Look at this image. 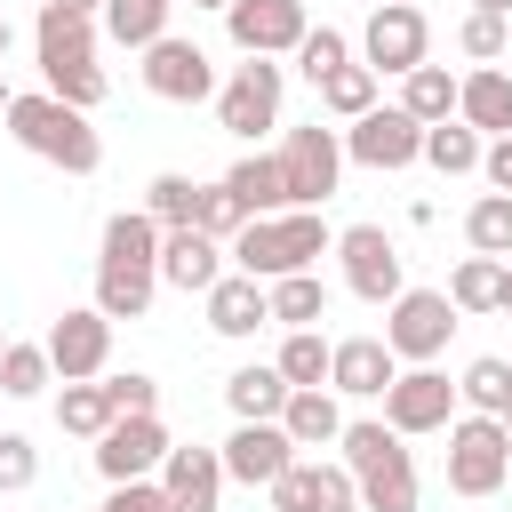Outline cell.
I'll list each match as a JSON object with an SVG mask.
<instances>
[{
  "label": "cell",
  "instance_id": "6da1fadb",
  "mask_svg": "<svg viewBox=\"0 0 512 512\" xmlns=\"http://www.w3.org/2000/svg\"><path fill=\"white\" fill-rule=\"evenodd\" d=\"M160 224L144 208H120L104 224V256H96V312L104 320H144L152 312V280H160Z\"/></svg>",
  "mask_w": 512,
  "mask_h": 512
},
{
  "label": "cell",
  "instance_id": "7a4b0ae2",
  "mask_svg": "<svg viewBox=\"0 0 512 512\" xmlns=\"http://www.w3.org/2000/svg\"><path fill=\"white\" fill-rule=\"evenodd\" d=\"M320 256H336V232L320 224V208H288V216H256L240 240H232V272L248 280H288V272H312Z\"/></svg>",
  "mask_w": 512,
  "mask_h": 512
},
{
  "label": "cell",
  "instance_id": "3957f363",
  "mask_svg": "<svg viewBox=\"0 0 512 512\" xmlns=\"http://www.w3.org/2000/svg\"><path fill=\"white\" fill-rule=\"evenodd\" d=\"M336 448H344L336 464L360 480V512H416V456H408V440H400L384 416L344 424Z\"/></svg>",
  "mask_w": 512,
  "mask_h": 512
},
{
  "label": "cell",
  "instance_id": "277c9868",
  "mask_svg": "<svg viewBox=\"0 0 512 512\" xmlns=\"http://www.w3.org/2000/svg\"><path fill=\"white\" fill-rule=\"evenodd\" d=\"M8 136H16L24 152L56 160L64 176H96V168H104V136L88 128V112H80V104H64V96H48V88L8 104Z\"/></svg>",
  "mask_w": 512,
  "mask_h": 512
},
{
  "label": "cell",
  "instance_id": "5b68a950",
  "mask_svg": "<svg viewBox=\"0 0 512 512\" xmlns=\"http://www.w3.org/2000/svg\"><path fill=\"white\" fill-rule=\"evenodd\" d=\"M32 40H40V80H48V96H64V104L96 112V104H104V72H96V16L40 8Z\"/></svg>",
  "mask_w": 512,
  "mask_h": 512
},
{
  "label": "cell",
  "instance_id": "8992f818",
  "mask_svg": "<svg viewBox=\"0 0 512 512\" xmlns=\"http://www.w3.org/2000/svg\"><path fill=\"white\" fill-rule=\"evenodd\" d=\"M392 320H384V344H392V360H408V368H432L440 352H448V336H456V304H448V288H400L392 304H384Z\"/></svg>",
  "mask_w": 512,
  "mask_h": 512
},
{
  "label": "cell",
  "instance_id": "52a82bcc",
  "mask_svg": "<svg viewBox=\"0 0 512 512\" xmlns=\"http://www.w3.org/2000/svg\"><path fill=\"white\" fill-rule=\"evenodd\" d=\"M512 480V432L504 416H456L448 424V488L456 496H496Z\"/></svg>",
  "mask_w": 512,
  "mask_h": 512
},
{
  "label": "cell",
  "instance_id": "ba28073f",
  "mask_svg": "<svg viewBox=\"0 0 512 512\" xmlns=\"http://www.w3.org/2000/svg\"><path fill=\"white\" fill-rule=\"evenodd\" d=\"M280 176H288V208H320L336 184H344V136L304 120L280 136Z\"/></svg>",
  "mask_w": 512,
  "mask_h": 512
},
{
  "label": "cell",
  "instance_id": "9c48e42d",
  "mask_svg": "<svg viewBox=\"0 0 512 512\" xmlns=\"http://www.w3.org/2000/svg\"><path fill=\"white\" fill-rule=\"evenodd\" d=\"M336 256H344V288L360 296V304H392L408 280H400V248H392V232L384 224H344L336 232Z\"/></svg>",
  "mask_w": 512,
  "mask_h": 512
},
{
  "label": "cell",
  "instance_id": "30bf717a",
  "mask_svg": "<svg viewBox=\"0 0 512 512\" xmlns=\"http://www.w3.org/2000/svg\"><path fill=\"white\" fill-rule=\"evenodd\" d=\"M456 384L440 376V368H400L392 376V392H384V424L400 432V440H416V432H448L456 424Z\"/></svg>",
  "mask_w": 512,
  "mask_h": 512
},
{
  "label": "cell",
  "instance_id": "8fae6325",
  "mask_svg": "<svg viewBox=\"0 0 512 512\" xmlns=\"http://www.w3.org/2000/svg\"><path fill=\"white\" fill-rule=\"evenodd\" d=\"M224 32H232L240 56H296L312 24H304V0H232Z\"/></svg>",
  "mask_w": 512,
  "mask_h": 512
},
{
  "label": "cell",
  "instance_id": "7c38bea8",
  "mask_svg": "<svg viewBox=\"0 0 512 512\" xmlns=\"http://www.w3.org/2000/svg\"><path fill=\"white\" fill-rule=\"evenodd\" d=\"M280 120V64L272 56H248L224 88H216V128H232V136H264Z\"/></svg>",
  "mask_w": 512,
  "mask_h": 512
},
{
  "label": "cell",
  "instance_id": "4fadbf2b",
  "mask_svg": "<svg viewBox=\"0 0 512 512\" xmlns=\"http://www.w3.org/2000/svg\"><path fill=\"white\" fill-rule=\"evenodd\" d=\"M360 48H368V72L384 80V72H416L424 64V48H432V24H424V8H408V0H392V8H376L368 16V32H360Z\"/></svg>",
  "mask_w": 512,
  "mask_h": 512
},
{
  "label": "cell",
  "instance_id": "5bb4252c",
  "mask_svg": "<svg viewBox=\"0 0 512 512\" xmlns=\"http://www.w3.org/2000/svg\"><path fill=\"white\" fill-rule=\"evenodd\" d=\"M144 88L160 96V104H200V96H216V64H208V48L200 40H152L144 48Z\"/></svg>",
  "mask_w": 512,
  "mask_h": 512
},
{
  "label": "cell",
  "instance_id": "9a60e30c",
  "mask_svg": "<svg viewBox=\"0 0 512 512\" xmlns=\"http://www.w3.org/2000/svg\"><path fill=\"white\" fill-rule=\"evenodd\" d=\"M264 496H272V512H360V480L344 464H312V456H296Z\"/></svg>",
  "mask_w": 512,
  "mask_h": 512
},
{
  "label": "cell",
  "instance_id": "2e32d148",
  "mask_svg": "<svg viewBox=\"0 0 512 512\" xmlns=\"http://www.w3.org/2000/svg\"><path fill=\"white\" fill-rule=\"evenodd\" d=\"M344 160H360V168H408V160H424V128L400 104H376L368 120L344 128Z\"/></svg>",
  "mask_w": 512,
  "mask_h": 512
},
{
  "label": "cell",
  "instance_id": "e0dca14e",
  "mask_svg": "<svg viewBox=\"0 0 512 512\" xmlns=\"http://www.w3.org/2000/svg\"><path fill=\"white\" fill-rule=\"evenodd\" d=\"M48 360H56V376H64V384H96V376H104V360H112V320H104L96 304L64 312V320L48 328Z\"/></svg>",
  "mask_w": 512,
  "mask_h": 512
},
{
  "label": "cell",
  "instance_id": "ac0fdd59",
  "mask_svg": "<svg viewBox=\"0 0 512 512\" xmlns=\"http://www.w3.org/2000/svg\"><path fill=\"white\" fill-rule=\"evenodd\" d=\"M168 448H176V440H168L160 416H120V424L96 440V472H104L112 488H128V480H144L152 464H168Z\"/></svg>",
  "mask_w": 512,
  "mask_h": 512
},
{
  "label": "cell",
  "instance_id": "d6986e66",
  "mask_svg": "<svg viewBox=\"0 0 512 512\" xmlns=\"http://www.w3.org/2000/svg\"><path fill=\"white\" fill-rule=\"evenodd\" d=\"M392 376H400V360H392L384 336H344L336 360H328V392H344V400H384Z\"/></svg>",
  "mask_w": 512,
  "mask_h": 512
},
{
  "label": "cell",
  "instance_id": "ffe728a7",
  "mask_svg": "<svg viewBox=\"0 0 512 512\" xmlns=\"http://www.w3.org/2000/svg\"><path fill=\"white\" fill-rule=\"evenodd\" d=\"M216 456H224V480H248V488H272V480H280V472L296 464V440H288L280 424H240V432H232V440H224Z\"/></svg>",
  "mask_w": 512,
  "mask_h": 512
},
{
  "label": "cell",
  "instance_id": "44dd1931",
  "mask_svg": "<svg viewBox=\"0 0 512 512\" xmlns=\"http://www.w3.org/2000/svg\"><path fill=\"white\" fill-rule=\"evenodd\" d=\"M160 496H168V512H216V496H224V456H216V448H168Z\"/></svg>",
  "mask_w": 512,
  "mask_h": 512
},
{
  "label": "cell",
  "instance_id": "7402d4cb",
  "mask_svg": "<svg viewBox=\"0 0 512 512\" xmlns=\"http://www.w3.org/2000/svg\"><path fill=\"white\" fill-rule=\"evenodd\" d=\"M200 304H208V328H216V336H256V328H272V288L248 280V272H224Z\"/></svg>",
  "mask_w": 512,
  "mask_h": 512
},
{
  "label": "cell",
  "instance_id": "603a6c76",
  "mask_svg": "<svg viewBox=\"0 0 512 512\" xmlns=\"http://www.w3.org/2000/svg\"><path fill=\"white\" fill-rule=\"evenodd\" d=\"M160 280L184 288V296H208V288L224 280V240H208V232H168V240H160Z\"/></svg>",
  "mask_w": 512,
  "mask_h": 512
},
{
  "label": "cell",
  "instance_id": "cb8c5ba5",
  "mask_svg": "<svg viewBox=\"0 0 512 512\" xmlns=\"http://www.w3.org/2000/svg\"><path fill=\"white\" fill-rule=\"evenodd\" d=\"M224 192L248 208V224H256V216H288V176H280V152H248V160H232Z\"/></svg>",
  "mask_w": 512,
  "mask_h": 512
},
{
  "label": "cell",
  "instance_id": "d4e9b609",
  "mask_svg": "<svg viewBox=\"0 0 512 512\" xmlns=\"http://www.w3.org/2000/svg\"><path fill=\"white\" fill-rule=\"evenodd\" d=\"M280 432L296 440V456H304V448H328V440H344V408H336V392H328V384H312V392H288V408H280Z\"/></svg>",
  "mask_w": 512,
  "mask_h": 512
},
{
  "label": "cell",
  "instance_id": "484cf974",
  "mask_svg": "<svg viewBox=\"0 0 512 512\" xmlns=\"http://www.w3.org/2000/svg\"><path fill=\"white\" fill-rule=\"evenodd\" d=\"M456 120L480 128V136H512V80H504L496 64H480V72L464 80V96H456Z\"/></svg>",
  "mask_w": 512,
  "mask_h": 512
},
{
  "label": "cell",
  "instance_id": "4316f807",
  "mask_svg": "<svg viewBox=\"0 0 512 512\" xmlns=\"http://www.w3.org/2000/svg\"><path fill=\"white\" fill-rule=\"evenodd\" d=\"M456 96H464V80H456L448 64H416L408 88H400V112H408L416 128H440V120H456Z\"/></svg>",
  "mask_w": 512,
  "mask_h": 512
},
{
  "label": "cell",
  "instance_id": "83f0119b",
  "mask_svg": "<svg viewBox=\"0 0 512 512\" xmlns=\"http://www.w3.org/2000/svg\"><path fill=\"white\" fill-rule=\"evenodd\" d=\"M224 400H232L240 424H280V408H288V376H280V368H232V376H224Z\"/></svg>",
  "mask_w": 512,
  "mask_h": 512
},
{
  "label": "cell",
  "instance_id": "f1b7e54d",
  "mask_svg": "<svg viewBox=\"0 0 512 512\" xmlns=\"http://www.w3.org/2000/svg\"><path fill=\"white\" fill-rule=\"evenodd\" d=\"M200 200H208V184H192V176H152L144 184V216L160 232H200Z\"/></svg>",
  "mask_w": 512,
  "mask_h": 512
},
{
  "label": "cell",
  "instance_id": "f546056e",
  "mask_svg": "<svg viewBox=\"0 0 512 512\" xmlns=\"http://www.w3.org/2000/svg\"><path fill=\"white\" fill-rule=\"evenodd\" d=\"M168 8L176 0H104L96 16H104V32L120 48H152V40H168Z\"/></svg>",
  "mask_w": 512,
  "mask_h": 512
},
{
  "label": "cell",
  "instance_id": "4dcf8cb0",
  "mask_svg": "<svg viewBox=\"0 0 512 512\" xmlns=\"http://www.w3.org/2000/svg\"><path fill=\"white\" fill-rule=\"evenodd\" d=\"M328 360H336V344L320 336V328H288V344H280V376H288V392H312V384H328Z\"/></svg>",
  "mask_w": 512,
  "mask_h": 512
},
{
  "label": "cell",
  "instance_id": "1f68e13d",
  "mask_svg": "<svg viewBox=\"0 0 512 512\" xmlns=\"http://www.w3.org/2000/svg\"><path fill=\"white\" fill-rule=\"evenodd\" d=\"M56 424L80 432V440H104V432L120 424V408H112L104 384H64V392H56Z\"/></svg>",
  "mask_w": 512,
  "mask_h": 512
},
{
  "label": "cell",
  "instance_id": "d6a6232c",
  "mask_svg": "<svg viewBox=\"0 0 512 512\" xmlns=\"http://www.w3.org/2000/svg\"><path fill=\"white\" fill-rule=\"evenodd\" d=\"M464 240H472V256H504L512 264V192H480L464 208Z\"/></svg>",
  "mask_w": 512,
  "mask_h": 512
},
{
  "label": "cell",
  "instance_id": "836d02e7",
  "mask_svg": "<svg viewBox=\"0 0 512 512\" xmlns=\"http://www.w3.org/2000/svg\"><path fill=\"white\" fill-rule=\"evenodd\" d=\"M424 160H432L440 176H472V168L488 160V144H480V128H464V120H440V128H424Z\"/></svg>",
  "mask_w": 512,
  "mask_h": 512
},
{
  "label": "cell",
  "instance_id": "e575fe53",
  "mask_svg": "<svg viewBox=\"0 0 512 512\" xmlns=\"http://www.w3.org/2000/svg\"><path fill=\"white\" fill-rule=\"evenodd\" d=\"M448 304L456 312H496L504 304V256H464L456 280H448Z\"/></svg>",
  "mask_w": 512,
  "mask_h": 512
},
{
  "label": "cell",
  "instance_id": "d590c367",
  "mask_svg": "<svg viewBox=\"0 0 512 512\" xmlns=\"http://www.w3.org/2000/svg\"><path fill=\"white\" fill-rule=\"evenodd\" d=\"M456 400H464L472 416H504V408H512V360H496V352L472 360V368L456 376Z\"/></svg>",
  "mask_w": 512,
  "mask_h": 512
},
{
  "label": "cell",
  "instance_id": "8d00e7d4",
  "mask_svg": "<svg viewBox=\"0 0 512 512\" xmlns=\"http://www.w3.org/2000/svg\"><path fill=\"white\" fill-rule=\"evenodd\" d=\"M320 112H328V120H368V112H376V72H368V64L328 72V80H320Z\"/></svg>",
  "mask_w": 512,
  "mask_h": 512
},
{
  "label": "cell",
  "instance_id": "74e56055",
  "mask_svg": "<svg viewBox=\"0 0 512 512\" xmlns=\"http://www.w3.org/2000/svg\"><path fill=\"white\" fill-rule=\"evenodd\" d=\"M320 312H328L320 272H288V280H272V320H280V328H312Z\"/></svg>",
  "mask_w": 512,
  "mask_h": 512
},
{
  "label": "cell",
  "instance_id": "f35d334b",
  "mask_svg": "<svg viewBox=\"0 0 512 512\" xmlns=\"http://www.w3.org/2000/svg\"><path fill=\"white\" fill-rule=\"evenodd\" d=\"M48 384H56L48 344H8V360H0V392H8V400H32V392H48Z\"/></svg>",
  "mask_w": 512,
  "mask_h": 512
},
{
  "label": "cell",
  "instance_id": "ab89813d",
  "mask_svg": "<svg viewBox=\"0 0 512 512\" xmlns=\"http://www.w3.org/2000/svg\"><path fill=\"white\" fill-rule=\"evenodd\" d=\"M456 48H464L472 64H496V56L512 48V16H480V8H472V16L456 24Z\"/></svg>",
  "mask_w": 512,
  "mask_h": 512
},
{
  "label": "cell",
  "instance_id": "60d3db41",
  "mask_svg": "<svg viewBox=\"0 0 512 512\" xmlns=\"http://www.w3.org/2000/svg\"><path fill=\"white\" fill-rule=\"evenodd\" d=\"M296 64H304V80L320 88L328 72H344V64H352V40H344L336 24H320V32H304V48H296Z\"/></svg>",
  "mask_w": 512,
  "mask_h": 512
},
{
  "label": "cell",
  "instance_id": "b9f144b4",
  "mask_svg": "<svg viewBox=\"0 0 512 512\" xmlns=\"http://www.w3.org/2000/svg\"><path fill=\"white\" fill-rule=\"evenodd\" d=\"M40 480V448L24 440V432H0V496H16V488H32Z\"/></svg>",
  "mask_w": 512,
  "mask_h": 512
},
{
  "label": "cell",
  "instance_id": "7bdbcfd3",
  "mask_svg": "<svg viewBox=\"0 0 512 512\" xmlns=\"http://www.w3.org/2000/svg\"><path fill=\"white\" fill-rule=\"evenodd\" d=\"M200 232H208V240H240V232H248V208H240L224 184H208V200H200Z\"/></svg>",
  "mask_w": 512,
  "mask_h": 512
},
{
  "label": "cell",
  "instance_id": "ee69618b",
  "mask_svg": "<svg viewBox=\"0 0 512 512\" xmlns=\"http://www.w3.org/2000/svg\"><path fill=\"white\" fill-rule=\"evenodd\" d=\"M104 392H112V408H120V416H160V384H152V376H136V368H128V376H104Z\"/></svg>",
  "mask_w": 512,
  "mask_h": 512
},
{
  "label": "cell",
  "instance_id": "f6af8a7d",
  "mask_svg": "<svg viewBox=\"0 0 512 512\" xmlns=\"http://www.w3.org/2000/svg\"><path fill=\"white\" fill-rule=\"evenodd\" d=\"M104 512H168V496H160L152 480H128V488H112V496H104Z\"/></svg>",
  "mask_w": 512,
  "mask_h": 512
},
{
  "label": "cell",
  "instance_id": "bcb514c9",
  "mask_svg": "<svg viewBox=\"0 0 512 512\" xmlns=\"http://www.w3.org/2000/svg\"><path fill=\"white\" fill-rule=\"evenodd\" d=\"M480 176H488L496 192H512V136H496V144H488V160H480Z\"/></svg>",
  "mask_w": 512,
  "mask_h": 512
},
{
  "label": "cell",
  "instance_id": "7dc6e473",
  "mask_svg": "<svg viewBox=\"0 0 512 512\" xmlns=\"http://www.w3.org/2000/svg\"><path fill=\"white\" fill-rule=\"evenodd\" d=\"M48 8H72V16H96L104 0H48Z\"/></svg>",
  "mask_w": 512,
  "mask_h": 512
},
{
  "label": "cell",
  "instance_id": "c3c4849f",
  "mask_svg": "<svg viewBox=\"0 0 512 512\" xmlns=\"http://www.w3.org/2000/svg\"><path fill=\"white\" fill-rule=\"evenodd\" d=\"M472 8H480V16H512V0H472Z\"/></svg>",
  "mask_w": 512,
  "mask_h": 512
},
{
  "label": "cell",
  "instance_id": "681fc988",
  "mask_svg": "<svg viewBox=\"0 0 512 512\" xmlns=\"http://www.w3.org/2000/svg\"><path fill=\"white\" fill-rule=\"evenodd\" d=\"M8 104H16V88H8V72H0V120H8Z\"/></svg>",
  "mask_w": 512,
  "mask_h": 512
},
{
  "label": "cell",
  "instance_id": "f907efd6",
  "mask_svg": "<svg viewBox=\"0 0 512 512\" xmlns=\"http://www.w3.org/2000/svg\"><path fill=\"white\" fill-rule=\"evenodd\" d=\"M496 312H512V264H504V304H496Z\"/></svg>",
  "mask_w": 512,
  "mask_h": 512
},
{
  "label": "cell",
  "instance_id": "816d5d0a",
  "mask_svg": "<svg viewBox=\"0 0 512 512\" xmlns=\"http://www.w3.org/2000/svg\"><path fill=\"white\" fill-rule=\"evenodd\" d=\"M0 56H8V16H0Z\"/></svg>",
  "mask_w": 512,
  "mask_h": 512
},
{
  "label": "cell",
  "instance_id": "f5cc1de1",
  "mask_svg": "<svg viewBox=\"0 0 512 512\" xmlns=\"http://www.w3.org/2000/svg\"><path fill=\"white\" fill-rule=\"evenodd\" d=\"M192 8H232V0H192Z\"/></svg>",
  "mask_w": 512,
  "mask_h": 512
},
{
  "label": "cell",
  "instance_id": "db71d44e",
  "mask_svg": "<svg viewBox=\"0 0 512 512\" xmlns=\"http://www.w3.org/2000/svg\"><path fill=\"white\" fill-rule=\"evenodd\" d=\"M504 432H512V408H504Z\"/></svg>",
  "mask_w": 512,
  "mask_h": 512
},
{
  "label": "cell",
  "instance_id": "11a10c76",
  "mask_svg": "<svg viewBox=\"0 0 512 512\" xmlns=\"http://www.w3.org/2000/svg\"><path fill=\"white\" fill-rule=\"evenodd\" d=\"M0 360H8V336H0Z\"/></svg>",
  "mask_w": 512,
  "mask_h": 512
},
{
  "label": "cell",
  "instance_id": "9f6ffc18",
  "mask_svg": "<svg viewBox=\"0 0 512 512\" xmlns=\"http://www.w3.org/2000/svg\"><path fill=\"white\" fill-rule=\"evenodd\" d=\"M376 8H392V0H376Z\"/></svg>",
  "mask_w": 512,
  "mask_h": 512
}]
</instances>
